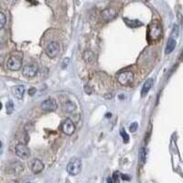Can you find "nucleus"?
I'll list each match as a JSON object with an SVG mask.
<instances>
[{
	"instance_id": "1",
	"label": "nucleus",
	"mask_w": 183,
	"mask_h": 183,
	"mask_svg": "<svg viewBox=\"0 0 183 183\" xmlns=\"http://www.w3.org/2000/svg\"><path fill=\"white\" fill-rule=\"evenodd\" d=\"M162 36L161 26L158 22H151L148 26L147 38L149 42H155L159 41Z\"/></svg>"
},
{
	"instance_id": "2",
	"label": "nucleus",
	"mask_w": 183,
	"mask_h": 183,
	"mask_svg": "<svg viewBox=\"0 0 183 183\" xmlns=\"http://www.w3.org/2000/svg\"><path fill=\"white\" fill-rule=\"evenodd\" d=\"M67 172L72 176L78 175L81 170V160L80 159H72L70 160V162L67 165Z\"/></svg>"
},
{
	"instance_id": "3",
	"label": "nucleus",
	"mask_w": 183,
	"mask_h": 183,
	"mask_svg": "<svg viewBox=\"0 0 183 183\" xmlns=\"http://www.w3.org/2000/svg\"><path fill=\"white\" fill-rule=\"evenodd\" d=\"M38 70H39L38 64H36V63L27 64L22 69V74L27 78H32L37 74Z\"/></svg>"
},
{
	"instance_id": "4",
	"label": "nucleus",
	"mask_w": 183,
	"mask_h": 183,
	"mask_svg": "<svg viewBox=\"0 0 183 183\" xmlns=\"http://www.w3.org/2000/svg\"><path fill=\"white\" fill-rule=\"evenodd\" d=\"M7 67L10 71H19L22 67V59L19 56H11L7 62Z\"/></svg>"
},
{
	"instance_id": "5",
	"label": "nucleus",
	"mask_w": 183,
	"mask_h": 183,
	"mask_svg": "<svg viewBox=\"0 0 183 183\" xmlns=\"http://www.w3.org/2000/svg\"><path fill=\"white\" fill-rule=\"evenodd\" d=\"M117 81L122 85H129L134 81V73L130 71L121 72L117 76Z\"/></svg>"
},
{
	"instance_id": "6",
	"label": "nucleus",
	"mask_w": 183,
	"mask_h": 183,
	"mask_svg": "<svg viewBox=\"0 0 183 183\" xmlns=\"http://www.w3.org/2000/svg\"><path fill=\"white\" fill-rule=\"evenodd\" d=\"M61 130L62 132L67 135V136H71L74 133L75 131V125L74 123L72 122L71 119H66L64 122L61 124Z\"/></svg>"
},
{
	"instance_id": "7",
	"label": "nucleus",
	"mask_w": 183,
	"mask_h": 183,
	"mask_svg": "<svg viewBox=\"0 0 183 183\" xmlns=\"http://www.w3.org/2000/svg\"><path fill=\"white\" fill-rule=\"evenodd\" d=\"M58 107L57 102L52 99V98H49L46 99L45 101H43L41 103V109L47 112H50V111H55Z\"/></svg>"
},
{
	"instance_id": "8",
	"label": "nucleus",
	"mask_w": 183,
	"mask_h": 183,
	"mask_svg": "<svg viewBox=\"0 0 183 183\" xmlns=\"http://www.w3.org/2000/svg\"><path fill=\"white\" fill-rule=\"evenodd\" d=\"M16 154L21 159H27L30 156V149L23 144H19L16 146Z\"/></svg>"
},
{
	"instance_id": "9",
	"label": "nucleus",
	"mask_w": 183,
	"mask_h": 183,
	"mask_svg": "<svg viewBox=\"0 0 183 183\" xmlns=\"http://www.w3.org/2000/svg\"><path fill=\"white\" fill-rule=\"evenodd\" d=\"M60 50V46L57 42H51L49 44V46L46 49V54L49 58H54L57 56Z\"/></svg>"
},
{
	"instance_id": "10",
	"label": "nucleus",
	"mask_w": 183,
	"mask_h": 183,
	"mask_svg": "<svg viewBox=\"0 0 183 183\" xmlns=\"http://www.w3.org/2000/svg\"><path fill=\"white\" fill-rule=\"evenodd\" d=\"M25 91H26V88H25L24 85H17V86H15V87L12 88V94H13V95L17 99H19V100H20V99L23 98L24 94H25Z\"/></svg>"
},
{
	"instance_id": "11",
	"label": "nucleus",
	"mask_w": 183,
	"mask_h": 183,
	"mask_svg": "<svg viewBox=\"0 0 183 183\" xmlns=\"http://www.w3.org/2000/svg\"><path fill=\"white\" fill-rule=\"evenodd\" d=\"M44 169V164L40 159H34L31 163V170L33 171V173L38 174L41 173V171Z\"/></svg>"
},
{
	"instance_id": "12",
	"label": "nucleus",
	"mask_w": 183,
	"mask_h": 183,
	"mask_svg": "<svg viewBox=\"0 0 183 183\" xmlns=\"http://www.w3.org/2000/svg\"><path fill=\"white\" fill-rule=\"evenodd\" d=\"M116 15V12L114 8H107L105 10H103L102 12V19L105 21L111 20H113Z\"/></svg>"
},
{
	"instance_id": "13",
	"label": "nucleus",
	"mask_w": 183,
	"mask_h": 183,
	"mask_svg": "<svg viewBox=\"0 0 183 183\" xmlns=\"http://www.w3.org/2000/svg\"><path fill=\"white\" fill-rule=\"evenodd\" d=\"M152 85H153V80L152 79H147L146 81H145L142 87V90H141V95L142 96H145V95L147 94V93L152 88Z\"/></svg>"
},
{
	"instance_id": "14",
	"label": "nucleus",
	"mask_w": 183,
	"mask_h": 183,
	"mask_svg": "<svg viewBox=\"0 0 183 183\" xmlns=\"http://www.w3.org/2000/svg\"><path fill=\"white\" fill-rule=\"evenodd\" d=\"M176 44H177L176 40H174V39H171V38H170V39L168 41L167 46H166V49H165V52H166V54H169V53H171V52L174 50V49H175V47H176Z\"/></svg>"
},
{
	"instance_id": "15",
	"label": "nucleus",
	"mask_w": 183,
	"mask_h": 183,
	"mask_svg": "<svg viewBox=\"0 0 183 183\" xmlns=\"http://www.w3.org/2000/svg\"><path fill=\"white\" fill-rule=\"evenodd\" d=\"M124 21L125 22V24L132 28H138L139 26H142V23L139 20H129V19H124Z\"/></svg>"
},
{
	"instance_id": "16",
	"label": "nucleus",
	"mask_w": 183,
	"mask_h": 183,
	"mask_svg": "<svg viewBox=\"0 0 183 183\" xmlns=\"http://www.w3.org/2000/svg\"><path fill=\"white\" fill-rule=\"evenodd\" d=\"M179 34H180V28L178 25H174L173 26V29H172V32H171V39H177L179 37Z\"/></svg>"
},
{
	"instance_id": "17",
	"label": "nucleus",
	"mask_w": 183,
	"mask_h": 183,
	"mask_svg": "<svg viewBox=\"0 0 183 183\" xmlns=\"http://www.w3.org/2000/svg\"><path fill=\"white\" fill-rule=\"evenodd\" d=\"M120 134H121V136H122L124 143H128V141H129V136L127 135V133L125 132V130H124V128H121V129H120Z\"/></svg>"
},
{
	"instance_id": "18",
	"label": "nucleus",
	"mask_w": 183,
	"mask_h": 183,
	"mask_svg": "<svg viewBox=\"0 0 183 183\" xmlns=\"http://www.w3.org/2000/svg\"><path fill=\"white\" fill-rule=\"evenodd\" d=\"M14 110V103L12 101H8L7 103V113L8 115H10Z\"/></svg>"
},
{
	"instance_id": "19",
	"label": "nucleus",
	"mask_w": 183,
	"mask_h": 183,
	"mask_svg": "<svg viewBox=\"0 0 183 183\" xmlns=\"http://www.w3.org/2000/svg\"><path fill=\"white\" fill-rule=\"evenodd\" d=\"M6 22H7V19H6V16L3 12L0 13V28H3L6 25Z\"/></svg>"
},
{
	"instance_id": "20",
	"label": "nucleus",
	"mask_w": 183,
	"mask_h": 183,
	"mask_svg": "<svg viewBox=\"0 0 183 183\" xmlns=\"http://www.w3.org/2000/svg\"><path fill=\"white\" fill-rule=\"evenodd\" d=\"M146 152L145 147H141L140 152H139V157H140V160L142 163L145 162V160H146Z\"/></svg>"
},
{
	"instance_id": "21",
	"label": "nucleus",
	"mask_w": 183,
	"mask_h": 183,
	"mask_svg": "<svg viewBox=\"0 0 183 183\" xmlns=\"http://www.w3.org/2000/svg\"><path fill=\"white\" fill-rule=\"evenodd\" d=\"M137 126H138L137 123H133V124L130 125V127H129V129H130V132H132V133H135V132L137 131Z\"/></svg>"
},
{
	"instance_id": "22",
	"label": "nucleus",
	"mask_w": 183,
	"mask_h": 183,
	"mask_svg": "<svg viewBox=\"0 0 183 183\" xmlns=\"http://www.w3.org/2000/svg\"><path fill=\"white\" fill-rule=\"evenodd\" d=\"M119 175L120 173L117 171V172H115L114 176H113V179H114V181H119Z\"/></svg>"
},
{
	"instance_id": "23",
	"label": "nucleus",
	"mask_w": 183,
	"mask_h": 183,
	"mask_svg": "<svg viewBox=\"0 0 183 183\" xmlns=\"http://www.w3.org/2000/svg\"><path fill=\"white\" fill-rule=\"evenodd\" d=\"M121 177H122V179L124 181H129L130 180V178L127 177V175H121Z\"/></svg>"
},
{
	"instance_id": "24",
	"label": "nucleus",
	"mask_w": 183,
	"mask_h": 183,
	"mask_svg": "<svg viewBox=\"0 0 183 183\" xmlns=\"http://www.w3.org/2000/svg\"><path fill=\"white\" fill-rule=\"evenodd\" d=\"M106 181H107V182H110V183L114 182V179H112V178H108V179L106 180Z\"/></svg>"
}]
</instances>
